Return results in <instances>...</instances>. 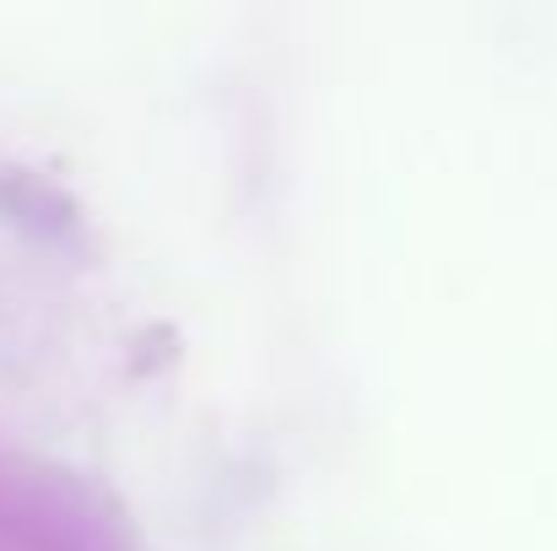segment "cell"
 <instances>
[]
</instances>
